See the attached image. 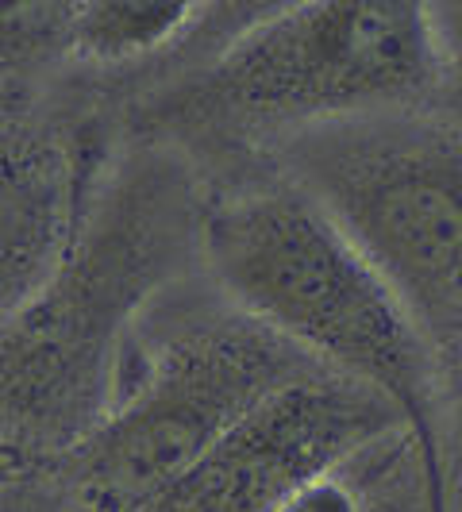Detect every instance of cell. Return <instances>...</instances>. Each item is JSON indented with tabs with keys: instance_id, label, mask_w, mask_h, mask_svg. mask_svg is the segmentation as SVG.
<instances>
[{
	"instance_id": "cell-3",
	"label": "cell",
	"mask_w": 462,
	"mask_h": 512,
	"mask_svg": "<svg viewBox=\"0 0 462 512\" xmlns=\"http://www.w3.org/2000/svg\"><path fill=\"white\" fill-rule=\"evenodd\" d=\"M312 370L316 362L243 312L170 339L77 443V509L151 512L239 416Z\"/></svg>"
},
{
	"instance_id": "cell-9",
	"label": "cell",
	"mask_w": 462,
	"mask_h": 512,
	"mask_svg": "<svg viewBox=\"0 0 462 512\" xmlns=\"http://www.w3.org/2000/svg\"><path fill=\"white\" fill-rule=\"evenodd\" d=\"M278 512H362V509L355 489L347 486L339 474H328V478L305 486L301 493H293Z\"/></svg>"
},
{
	"instance_id": "cell-5",
	"label": "cell",
	"mask_w": 462,
	"mask_h": 512,
	"mask_svg": "<svg viewBox=\"0 0 462 512\" xmlns=\"http://www.w3.org/2000/svg\"><path fill=\"white\" fill-rule=\"evenodd\" d=\"M389 428H409L393 401L312 370L239 416L151 512H278Z\"/></svg>"
},
{
	"instance_id": "cell-7",
	"label": "cell",
	"mask_w": 462,
	"mask_h": 512,
	"mask_svg": "<svg viewBox=\"0 0 462 512\" xmlns=\"http://www.w3.org/2000/svg\"><path fill=\"white\" fill-rule=\"evenodd\" d=\"M205 20L197 4H62V47L93 66H124L170 47L189 24Z\"/></svg>"
},
{
	"instance_id": "cell-2",
	"label": "cell",
	"mask_w": 462,
	"mask_h": 512,
	"mask_svg": "<svg viewBox=\"0 0 462 512\" xmlns=\"http://www.w3.org/2000/svg\"><path fill=\"white\" fill-rule=\"evenodd\" d=\"M293 166L301 193L378 266L428 343L462 351V147L362 116L308 131Z\"/></svg>"
},
{
	"instance_id": "cell-4",
	"label": "cell",
	"mask_w": 462,
	"mask_h": 512,
	"mask_svg": "<svg viewBox=\"0 0 462 512\" xmlns=\"http://www.w3.org/2000/svg\"><path fill=\"white\" fill-rule=\"evenodd\" d=\"M439 89L428 4L262 8L201 77V101L247 124H343Z\"/></svg>"
},
{
	"instance_id": "cell-10",
	"label": "cell",
	"mask_w": 462,
	"mask_h": 512,
	"mask_svg": "<svg viewBox=\"0 0 462 512\" xmlns=\"http://www.w3.org/2000/svg\"><path fill=\"white\" fill-rule=\"evenodd\" d=\"M459 355H462V351H459Z\"/></svg>"
},
{
	"instance_id": "cell-8",
	"label": "cell",
	"mask_w": 462,
	"mask_h": 512,
	"mask_svg": "<svg viewBox=\"0 0 462 512\" xmlns=\"http://www.w3.org/2000/svg\"><path fill=\"white\" fill-rule=\"evenodd\" d=\"M439 89L462 101V4H428Z\"/></svg>"
},
{
	"instance_id": "cell-6",
	"label": "cell",
	"mask_w": 462,
	"mask_h": 512,
	"mask_svg": "<svg viewBox=\"0 0 462 512\" xmlns=\"http://www.w3.org/2000/svg\"><path fill=\"white\" fill-rule=\"evenodd\" d=\"M74 170L58 147L16 139L4 154V305L31 308L58 282L70 251Z\"/></svg>"
},
{
	"instance_id": "cell-1",
	"label": "cell",
	"mask_w": 462,
	"mask_h": 512,
	"mask_svg": "<svg viewBox=\"0 0 462 512\" xmlns=\"http://www.w3.org/2000/svg\"><path fill=\"white\" fill-rule=\"evenodd\" d=\"M205 251L231 305L328 374L393 401L420 436L443 501L432 432V343L397 289L301 189L243 193L205 224Z\"/></svg>"
}]
</instances>
